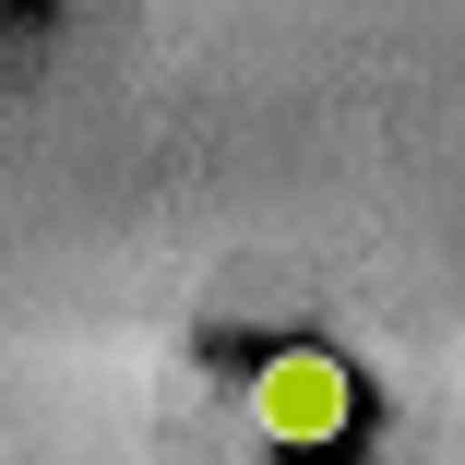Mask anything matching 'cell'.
<instances>
[{
    "label": "cell",
    "mask_w": 465,
    "mask_h": 465,
    "mask_svg": "<svg viewBox=\"0 0 465 465\" xmlns=\"http://www.w3.org/2000/svg\"><path fill=\"white\" fill-rule=\"evenodd\" d=\"M251 418H262V441L322 453V441L358 430V382H346V358H334V346H274V358H262V382H251Z\"/></svg>",
    "instance_id": "6da1fadb"
}]
</instances>
